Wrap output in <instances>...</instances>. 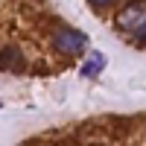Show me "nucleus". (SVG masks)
Instances as JSON below:
<instances>
[{
	"mask_svg": "<svg viewBox=\"0 0 146 146\" xmlns=\"http://www.w3.org/2000/svg\"><path fill=\"white\" fill-rule=\"evenodd\" d=\"M53 44H56V50L76 56V53H82L85 47H88V35H85V32H76V29H70V27H64V29H58V32H56Z\"/></svg>",
	"mask_w": 146,
	"mask_h": 146,
	"instance_id": "1",
	"label": "nucleus"
},
{
	"mask_svg": "<svg viewBox=\"0 0 146 146\" xmlns=\"http://www.w3.org/2000/svg\"><path fill=\"white\" fill-rule=\"evenodd\" d=\"M102 70H105V56L96 53V50H91V56L82 62V70H79V73H82L85 79H96Z\"/></svg>",
	"mask_w": 146,
	"mask_h": 146,
	"instance_id": "2",
	"label": "nucleus"
},
{
	"mask_svg": "<svg viewBox=\"0 0 146 146\" xmlns=\"http://www.w3.org/2000/svg\"><path fill=\"white\" fill-rule=\"evenodd\" d=\"M0 67L3 70H23L27 62H23V56H21L18 47H6V50L0 53Z\"/></svg>",
	"mask_w": 146,
	"mask_h": 146,
	"instance_id": "3",
	"label": "nucleus"
},
{
	"mask_svg": "<svg viewBox=\"0 0 146 146\" xmlns=\"http://www.w3.org/2000/svg\"><path fill=\"white\" fill-rule=\"evenodd\" d=\"M143 21V12H123V15H120V23H123V27L129 29H135V23H140Z\"/></svg>",
	"mask_w": 146,
	"mask_h": 146,
	"instance_id": "4",
	"label": "nucleus"
},
{
	"mask_svg": "<svg viewBox=\"0 0 146 146\" xmlns=\"http://www.w3.org/2000/svg\"><path fill=\"white\" fill-rule=\"evenodd\" d=\"M135 32H137V38H140V41H146V18H143L137 27H135Z\"/></svg>",
	"mask_w": 146,
	"mask_h": 146,
	"instance_id": "5",
	"label": "nucleus"
},
{
	"mask_svg": "<svg viewBox=\"0 0 146 146\" xmlns=\"http://www.w3.org/2000/svg\"><path fill=\"white\" fill-rule=\"evenodd\" d=\"M88 3H91L94 9H105V6H111L114 0H88Z\"/></svg>",
	"mask_w": 146,
	"mask_h": 146,
	"instance_id": "6",
	"label": "nucleus"
},
{
	"mask_svg": "<svg viewBox=\"0 0 146 146\" xmlns=\"http://www.w3.org/2000/svg\"><path fill=\"white\" fill-rule=\"evenodd\" d=\"M0 105H3V102H0Z\"/></svg>",
	"mask_w": 146,
	"mask_h": 146,
	"instance_id": "7",
	"label": "nucleus"
}]
</instances>
